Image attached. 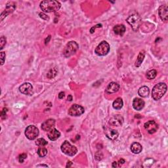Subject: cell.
Here are the masks:
<instances>
[{
	"label": "cell",
	"mask_w": 168,
	"mask_h": 168,
	"mask_svg": "<svg viewBox=\"0 0 168 168\" xmlns=\"http://www.w3.org/2000/svg\"><path fill=\"white\" fill-rule=\"evenodd\" d=\"M112 167H118V163H117L116 162H114L112 163Z\"/></svg>",
	"instance_id": "74e56055"
},
{
	"label": "cell",
	"mask_w": 168,
	"mask_h": 168,
	"mask_svg": "<svg viewBox=\"0 0 168 168\" xmlns=\"http://www.w3.org/2000/svg\"><path fill=\"white\" fill-rule=\"evenodd\" d=\"M79 45L75 41H70L66 45L64 50H63V55L65 57L69 58L70 56L75 54L78 49Z\"/></svg>",
	"instance_id": "277c9868"
},
{
	"label": "cell",
	"mask_w": 168,
	"mask_h": 168,
	"mask_svg": "<svg viewBox=\"0 0 168 168\" xmlns=\"http://www.w3.org/2000/svg\"><path fill=\"white\" fill-rule=\"evenodd\" d=\"M150 89L147 86L141 87V88L139 89L138 93L141 97H147L149 95Z\"/></svg>",
	"instance_id": "44dd1931"
},
{
	"label": "cell",
	"mask_w": 168,
	"mask_h": 168,
	"mask_svg": "<svg viewBox=\"0 0 168 168\" xmlns=\"http://www.w3.org/2000/svg\"><path fill=\"white\" fill-rule=\"evenodd\" d=\"M105 135L110 140H116L118 137V132L115 130L110 128H107L104 131Z\"/></svg>",
	"instance_id": "9a60e30c"
},
{
	"label": "cell",
	"mask_w": 168,
	"mask_h": 168,
	"mask_svg": "<svg viewBox=\"0 0 168 168\" xmlns=\"http://www.w3.org/2000/svg\"><path fill=\"white\" fill-rule=\"evenodd\" d=\"M61 150L62 152L65 154L66 155L70 156H73L77 152V148L74 147V146L71 145V144L69 142V141H65L64 143H62L61 145Z\"/></svg>",
	"instance_id": "5b68a950"
},
{
	"label": "cell",
	"mask_w": 168,
	"mask_h": 168,
	"mask_svg": "<svg viewBox=\"0 0 168 168\" xmlns=\"http://www.w3.org/2000/svg\"><path fill=\"white\" fill-rule=\"evenodd\" d=\"M84 108L78 104L72 105L69 110V114L72 116H80L84 113Z\"/></svg>",
	"instance_id": "ba28073f"
},
{
	"label": "cell",
	"mask_w": 168,
	"mask_h": 168,
	"mask_svg": "<svg viewBox=\"0 0 168 168\" xmlns=\"http://www.w3.org/2000/svg\"><path fill=\"white\" fill-rule=\"evenodd\" d=\"M99 156H97V154H95V158H96V160H101L102 159H103V155L101 154V152H99Z\"/></svg>",
	"instance_id": "836d02e7"
},
{
	"label": "cell",
	"mask_w": 168,
	"mask_h": 168,
	"mask_svg": "<svg viewBox=\"0 0 168 168\" xmlns=\"http://www.w3.org/2000/svg\"><path fill=\"white\" fill-rule=\"evenodd\" d=\"M143 150V147L139 143H133L131 146V150L134 154H139Z\"/></svg>",
	"instance_id": "ffe728a7"
},
{
	"label": "cell",
	"mask_w": 168,
	"mask_h": 168,
	"mask_svg": "<svg viewBox=\"0 0 168 168\" xmlns=\"http://www.w3.org/2000/svg\"><path fill=\"white\" fill-rule=\"evenodd\" d=\"M128 23L131 26L133 30L135 32L138 31L139 28L142 23V20H141V16L136 12H134L127 19Z\"/></svg>",
	"instance_id": "3957f363"
},
{
	"label": "cell",
	"mask_w": 168,
	"mask_h": 168,
	"mask_svg": "<svg viewBox=\"0 0 168 168\" xmlns=\"http://www.w3.org/2000/svg\"><path fill=\"white\" fill-rule=\"evenodd\" d=\"M7 113V108H4L3 109V110H2V112H1V118L2 119L6 118Z\"/></svg>",
	"instance_id": "4dcf8cb0"
},
{
	"label": "cell",
	"mask_w": 168,
	"mask_h": 168,
	"mask_svg": "<svg viewBox=\"0 0 168 168\" xmlns=\"http://www.w3.org/2000/svg\"><path fill=\"white\" fill-rule=\"evenodd\" d=\"M55 125V120L54 119H48L41 125V129L45 131H49L51 130Z\"/></svg>",
	"instance_id": "7c38bea8"
},
{
	"label": "cell",
	"mask_w": 168,
	"mask_h": 168,
	"mask_svg": "<svg viewBox=\"0 0 168 168\" xmlns=\"http://www.w3.org/2000/svg\"><path fill=\"white\" fill-rule=\"evenodd\" d=\"M120 88V85H119L118 83L116 82H111L108 85L106 89V92L107 93L112 94L116 93L119 91V89Z\"/></svg>",
	"instance_id": "5bb4252c"
},
{
	"label": "cell",
	"mask_w": 168,
	"mask_h": 168,
	"mask_svg": "<svg viewBox=\"0 0 168 168\" xmlns=\"http://www.w3.org/2000/svg\"><path fill=\"white\" fill-rule=\"evenodd\" d=\"M40 17L41 19H44V20H45V21H49V16H47V15H46L45 14L43 13H40Z\"/></svg>",
	"instance_id": "1f68e13d"
},
{
	"label": "cell",
	"mask_w": 168,
	"mask_h": 168,
	"mask_svg": "<svg viewBox=\"0 0 168 168\" xmlns=\"http://www.w3.org/2000/svg\"><path fill=\"white\" fill-rule=\"evenodd\" d=\"M123 123V118L120 114H116L114 115L112 118L110 119L109 121V123L112 126H121Z\"/></svg>",
	"instance_id": "8fae6325"
},
{
	"label": "cell",
	"mask_w": 168,
	"mask_h": 168,
	"mask_svg": "<svg viewBox=\"0 0 168 168\" xmlns=\"http://www.w3.org/2000/svg\"><path fill=\"white\" fill-rule=\"evenodd\" d=\"M167 91V86L164 83H159L153 87L152 97L155 101H158L164 95Z\"/></svg>",
	"instance_id": "7a4b0ae2"
},
{
	"label": "cell",
	"mask_w": 168,
	"mask_h": 168,
	"mask_svg": "<svg viewBox=\"0 0 168 168\" xmlns=\"http://www.w3.org/2000/svg\"><path fill=\"white\" fill-rule=\"evenodd\" d=\"M57 73H58L57 68L55 67V68H53V69H51L49 70V72L47 73V76L49 79H52V78H53V77H55L56 75H57Z\"/></svg>",
	"instance_id": "cb8c5ba5"
},
{
	"label": "cell",
	"mask_w": 168,
	"mask_h": 168,
	"mask_svg": "<svg viewBox=\"0 0 168 168\" xmlns=\"http://www.w3.org/2000/svg\"><path fill=\"white\" fill-rule=\"evenodd\" d=\"M125 26L123 25V24H118V25H116L114 27L113 30L114 32L116 35L119 36H123L124 34H125Z\"/></svg>",
	"instance_id": "d6986e66"
},
{
	"label": "cell",
	"mask_w": 168,
	"mask_h": 168,
	"mask_svg": "<svg viewBox=\"0 0 168 168\" xmlns=\"http://www.w3.org/2000/svg\"><path fill=\"white\" fill-rule=\"evenodd\" d=\"M0 57H1V65H3L5 62V53L4 52H1Z\"/></svg>",
	"instance_id": "f546056e"
},
{
	"label": "cell",
	"mask_w": 168,
	"mask_h": 168,
	"mask_svg": "<svg viewBox=\"0 0 168 168\" xmlns=\"http://www.w3.org/2000/svg\"><path fill=\"white\" fill-rule=\"evenodd\" d=\"M21 93L27 95H32L33 93V87L30 83H24L19 87Z\"/></svg>",
	"instance_id": "9c48e42d"
},
{
	"label": "cell",
	"mask_w": 168,
	"mask_h": 168,
	"mask_svg": "<svg viewBox=\"0 0 168 168\" xmlns=\"http://www.w3.org/2000/svg\"><path fill=\"white\" fill-rule=\"evenodd\" d=\"M38 135V129L34 125H29L25 130V135L29 140H34Z\"/></svg>",
	"instance_id": "52a82bcc"
},
{
	"label": "cell",
	"mask_w": 168,
	"mask_h": 168,
	"mask_svg": "<svg viewBox=\"0 0 168 168\" xmlns=\"http://www.w3.org/2000/svg\"><path fill=\"white\" fill-rule=\"evenodd\" d=\"M100 27H102L101 24H97V25L93 26V27H92L91 28V30H90V32H91V34H93L94 32H95V30L96 28H100Z\"/></svg>",
	"instance_id": "d6a6232c"
},
{
	"label": "cell",
	"mask_w": 168,
	"mask_h": 168,
	"mask_svg": "<svg viewBox=\"0 0 168 168\" xmlns=\"http://www.w3.org/2000/svg\"><path fill=\"white\" fill-rule=\"evenodd\" d=\"M123 100L121 99V98H117L115 101L113 102V108L114 109H116V110H120L121 108H122L123 106Z\"/></svg>",
	"instance_id": "603a6c76"
},
{
	"label": "cell",
	"mask_w": 168,
	"mask_h": 168,
	"mask_svg": "<svg viewBox=\"0 0 168 168\" xmlns=\"http://www.w3.org/2000/svg\"><path fill=\"white\" fill-rule=\"evenodd\" d=\"M72 95H69V97H68V101H72Z\"/></svg>",
	"instance_id": "f35d334b"
},
{
	"label": "cell",
	"mask_w": 168,
	"mask_h": 168,
	"mask_svg": "<svg viewBox=\"0 0 168 168\" xmlns=\"http://www.w3.org/2000/svg\"><path fill=\"white\" fill-rule=\"evenodd\" d=\"M156 75H157L156 70H151L147 73L146 76H147V79H148V80H153V79H154L156 77Z\"/></svg>",
	"instance_id": "d4e9b609"
},
{
	"label": "cell",
	"mask_w": 168,
	"mask_h": 168,
	"mask_svg": "<svg viewBox=\"0 0 168 168\" xmlns=\"http://www.w3.org/2000/svg\"><path fill=\"white\" fill-rule=\"evenodd\" d=\"M61 7L60 2L55 0H45L40 3V8L45 13H51L58 11Z\"/></svg>",
	"instance_id": "6da1fadb"
},
{
	"label": "cell",
	"mask_w": 168,
	"mask_h": 168,
	"mask_svg": "<svg viewBox=\"0 0 168 168\" xmlns=\"http://www.w3.org/2000/svg\"><path fill=\"white\" fill-rule=\"evenodd\" d=\"M60 136V133L56 129H52L50 130L48 133V138L51 141H56L57 140Z\"/></svg>",
	"instance_id": "ac0fdd59"
},
{
	"label": "cell",
	"mask_w": 168,
	"mask_h": 168,
	"mask_svg": "<svg viewBox=\"0 0 168 168\" xmlns=\"http://www.w3.org/2000/svg\"><path fill=\"white\" fill-rule=\"evenodd\" d=\"M36 145L38 146V147H45L47 145V142L44 139H38L36 141Z\"/></svg>",
	"instance_id": "4316f807"
},
{
	"label": "cell",
	"mask_w": 168,
	"mask_h": 168,
	"mask_svg": "<svg viewBox=\"0 0 168 168\" xmlns=\"http://www.w3.org/2000/svg\"><path fill=\"white\" fill-rule=\"evenodd\" d=\"M15 9H16V5L14 4V3H13V2H10V3H9L8 4H7L5 10V11L3 12L1 14V15H3V14H5L4 16L1 19V20H3L4 17H6L9 14L13 13V12L15 10Z\"/></svg>",
	"instance_id": "e0dca14e"
},
{
	"label": "cell",
	"mask_w": 168,
	"mask_h": 168,
	"mask_svg": "<svg viewBox=\"0 0 168 168\" xmlns=\"http://www.w3.org/2000/svg\"><path fill=\"white\" fill-rule=\"evenodd\" d=\"M72 165V162H70V161H69L67 162V167H69L71 166V165Z\"/></svg>",
	"instance_id": "8d00e7d4"
},
{
	"label": "cell",
	"mask_w": 168,
	"mask_h": 168,
	"mask_svg": "<svg viewBox=\"0 0 168 168\" xmlns=\"http://www.w3.org/2000/svg\"><path fill=\"white\" fill-rule=\"evenodd\" d=\"M47 154V150L45 147H40L38 150V154L40 157H44Z\"/></svg>",
	"instance_id": "484cf974"
},
{
	"label": "cell",
	"mask_w": 168,
	"mask_h": 168,
	"mask_svg": "<svg viewBox=\"0 0 168 168\" xmlns=\"http://www.w3.org/2000/svg\"><path fill=\"white\" fill-rule=\"evenodd\" d=\"M124 163H125V160L123 159H120V161H119V164H120V165L123 164ZM120 165H119V166H120Z\"/></svg>",
	"instance_id": "d590c367"
},
{
	"label": "cell",
	"mask_w": 168,
	"mask_h": 168,
	"mask_svg": "<svg viewBox=\"0 0 168 168\" xmlns=\"http://www.w3.org/2000/svg\"><path fill=\"white\" fill-rule=\"evenodd\" d=\"M168 7L167 5H161L158 9V14H159L160 18L164 22L167 21L168 16Z\"/></svg>",
	"instance_id": "4fadbf2b"
},
{
	"label": "cell",
	"mask_w": 168,
	"mask_h": 168,
	"mask_svg": "<svg viewBox=\"0 0 168 168\" xmlns=\"http://www.w3.org/2000/svg\"><path fill=\"white\" fill-rule=\"evenodd\" d=\"M64 92H60V93H59V95H58V98H59L60 99H62L64 98Z\"/></svg>",
	"instance_id": "e575fe53"
},
{
	"label": "cell",
	"mask_w": 168,
	"mask_h": 168,
	"mask_svg": "<svg viewBox=\"0 0 168 168\" xmlns=\"http://www.w3.org/2000/svg\"><path fill=\"white\" fill-rule=\"evenodd\" d=\"M133 106L136 110H141L145 106V102L143 100L139 98H135L133 100Z\"/></svg>",
	"instance_id": "2e32d148"
},
{
	"label": "cell",
	"mask_w": 168,
	"mask_h": 168,
	"mask_svg": "<svg viewBox=\"0 0 168 168\" xmlns=\"http://www.w3.org/2000/svg\"><path fill=\"white\" fill-rule=\"evenodd\" d=\"M6 44V38L4 37V36H2L0 39V49H3L4 46Z\"/></svg>",
	"instance_id": "83f0119b"
},
{
	"label": "cell",
	"mask_w": 168,
	"mask_h": 168,
	"mask_svg": "<svg viewBox=\"0 0 168 168\" xmlns=\"http://www.w3.org/2000/svg\"><path fill=\"white\" fill-rule=\"evenodd\" d=\"M40 166H43V167H48L47 165H38V167H40Z\"/></svg>",
	"instance_id": "ab89813d"
},
{
	"label": "cell",
	"mask_w": 168,
	"mask_h": 168,
	"mask_svg": "<svg viewBox=\"0 0 168 168\" xmlns=\"http://www.w3.org/2000/svg\"><path fill=\"white\" fill-rule=\"evenodd\" d=\"M27 158V154H22L19 156V161L20 163H23L24 162V160L26 159Z\"/></svg>",
	"instance_id": "f1b7e54d"
},
{
	"label": "cell",
	"mask_w": 168,
	"mask_h": 168,
	"mask_svg": "<svg viewBox=\"0 0 168 168\" xmlns=\"http://www.w3.org/2000/svg\"><path fill=\"white\" fill-rule=\"evenodd\" d=\"M110 51V45L106 41H103L96 47L95 52L99 56H104L107 55Z\"/></svg>",
	"instance_id": "8992f818"
},
{
	"label": "cell",
	"mask_w": 168,
	"mask_h": 168,
	"mask_svg": "<svg viewBox=\"0 0 168 168\" xmlns=\"http://www.w3.org/2000/svg\"><path fill=\"white\" fill-rule=\"evenodd\" d=\"M145 51H140L139 54L137 58V60H136L135 62V67H139L142 64V62L143 61V60H144V58H145Z\"/></svg>",
	"instance_id": "7402d4cb"
},
{
	"label": "cell",
	"mask_w": 168,
	"mask_h": 168,
	"mask_svg": "<svg viewBox=\"0 0 168 168\" xmlns=\"http://www.w3.org/2000/svg\"><path fill=\"white\" fill-rule=\"evenodd\" d=\"M144 127L145 130L150 134L154 133L158 129V124L153 120H150L146 122L144 125Z\"/></svg>",
	"instance_id": "30bf717a"
}]
</instances>
